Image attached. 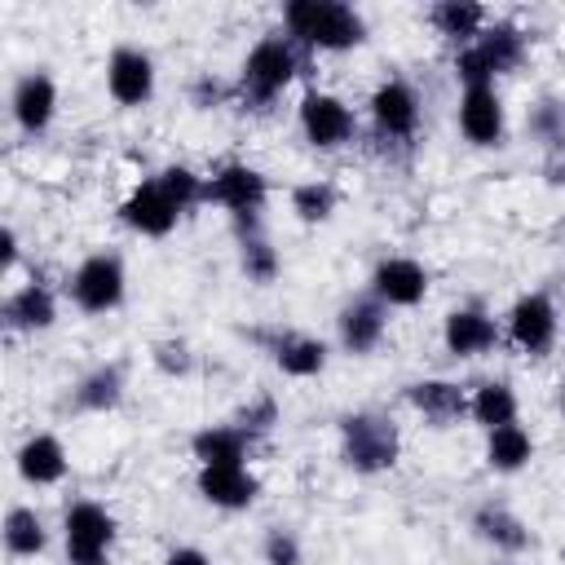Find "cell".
<instances>
[{
	"label": "cell",
	"mask_w": 565,
	"mask_h": 565,
	"mask_svg": "<svg viewBox=\"0 0 565 565\" xmlns=\"http://www.w3.org/2000/svg\"><path fill=\"white\" fill-rule=\"evenodd\" d=\"M384 335V305L380 300H353L340 313V344L349 353H371Z\"/></svg>",
	"instance_id": "19"
},
{
	"label": "cell",
	"mask_w": 565,
	"mask_h": 565,
	"mask_svg": "<svg viewBox=\"0 0 565 565\" xmlns=\"http://www.w3.org/2000/svg\"><path fill=\"white\" fill-rule=\"evenodd\" d=\"M340 441H344V463L353 472H384V468L397 463V450H402L393 419L371 415V411L344 415L340 419Z\"/></svg>",
	"instance_id": "3"
},
{
	"label": "cell",
	"mask_w": 565,
	"mask_h": 565,
	"mask_svg": "<svg viewBox=\"0 0 565 565\" xmlns=\"http://www.w3.org/2000/svg\"><path fill=\"white\" fill-rule=\"evenodd\" d=\"M53 318H57L53 291L40 287V282H26L22 291H13L4 300V322L18 327V331H44V327H53Z\"/></svg>",
	"instance_id": "21"
},
{
	"label": "cell",
	"mask_w": 565,
	"mask_h": 565,
	"mask_svg": "<svg viewBox=\"0 0 565 565\" xmlns=\"http://www.w3.org/2000/svg\"><path fill=\"white\" fill-rule=\"evenodd\" d=\"M18 472H22V481H31V486H53V481H62V477H66V450H62V441H57L53 433L26 437L22 450H18Z\"/></svg>",
	"instance_id": "17"
},
{
	"label": "cell",
	"mask_w": 565,
	"mask_h": 565,
	"mask_svg": "<svg viewBox=\"0 0 565 565\" xmlns=\"http://www.w3.org/2000/svg\"><path fill=\"white\" fill-rule=\"evenodd\" d=\"M291 207L300 221H327L335 212V190L327 181H309V185H296L291 190Z\"/></svg>",
	"instance_id": "30"
},
{
	"label": "cell",
	"mask_w": 565,
	"mask_h": 565,
	"mask_svg": "<svg viewBox=\"0 0 565 565\" xmlns=\"http://www.w3.org/2000/svg\"><path fill=\"white\" fill-rule=\"evenodd\" d=\"M71 296H75V305L84 313L115 309L119 296H124V265H119V256H106V252L102 256H88L75 269V278H71Z\"/></svg>",
	"instance_id": "6"
},
{
	"label": "cell",
	"mask_w": 565,
	"mask_h": 565,
	"mask_svg": "<svg viewBox=\"0 0 565 565\" xmlns=\"http://www.w3.org/2000/svg\"><path fill=\"white\" fill-rule=\"evenodd\" d=\"M207 199L230 207L234 216H256L265 203V177L247 163H225L212 181H207Z\"/></svg>",
	"instance_id": "11"
},
{
	"label": "cell",
	"mask_w": 565,
	"mask_h": 565,
	"mask_svg": "<svg viewBox=\"0 0 565 565\" xmlns=\"http://www.w3.org/2000/svg\"><path fill=\"white\" fill-rule=\"evenodd\" d=\"M371 291H375L380 305H419L424 291H428V274L411 256H388V260L375 265Z\"/></svg>",
	"instance_id": "13"
},
{
	"label": "cell",
	"mask_w": 565,
	"mask_h": 565,
	"mask_svg": "<svg viewBox=\"0 0 565 565\" xmlns=\"http://www.w3.org/2000/svg\"><path fill=\"white\" fill-rule=\"evenodd\" d=\"M159 185L168 190V199H172L181 212H185V207H194L199 199H207V185H203L190 168H163V172H159Z\"/></svg>",
	"instance_id": "31"
},
{
	"label": "cell",
	"mask_w": 565,
	"mask_h": 565,
	"mask_svg": "<svg viewBox=\"0 0 565 565\" xmlns=\"http://www.w3.org/2000/svg\"><path fill=\"white\" fill-rule=\"evenodd\" d=\"M521 53H525L521 31H516L512 22H494V26H486L468 49H459L455 75H459L468 88H477V84H490L494 75L512 71V66L521 62Z\"/></svg>",
	"instance_id": "2"
},
{
	"label": "cell",
	"mask_w": 565,
	"mask_h": 565,
	"mask_svg": "<svg viewBox=\"0 0 565 565\" xmlns=\"http://www.w3.org/2000/svg\"><path fill=\"white\" fill-rule=\"evenodd\" d=\"M44 521L31 512V508H13L9 516H4V547L13 552V556H35V552H44Z\"/></svg>",
	"instance_id": "28"
},
{
	"label": "cell",
	"mask_w": 565,
	"mask_h": 565,
	"mask_svg": "<svg viewBox=\"0 0 565 565\" xmlns=\"http://www.w3.org/2000/svg\"><path fill=\"white\" fill-rule=\"evenodd\" d=\"M274 362L287 371V375H318L327 366V344L313 340V335H282L274 344Z\"/></svg>",
	"instance_id": "25"
},
{
	"label": "cell",
	"mask_w": 565,
	"mask_h": 565,
	"mask_svg": "<svg viewBox=\"0 0 565 565\" xmlns=\"http://www.w3.org/2000/svg\"><path fill=\"white\" fill-rule=\"evenodd\" d=\"M243 269H247V278H256V282H269L274 278V269H278V256H274V247L265 243V238H243Z\"/></svg>",
	"instance_id": "32"
},
{
	"label": "cell",
	"mask_w": 565,
	"mask_h": 565,
	"mask_svg": "<svg viewBox=\"0 0 565 565\" xmlns=\"http://www.w3.org/2000/svg\"><path fill=\"white\" fill-rule=\"evenodd\" d=\"M194 459L203 468H225L247 459V433L243 428H203L194 433Z\"/></svg>",
	"instance_id": "23"
},
{
	"label": "cell",
	"mask_w": 565,
	"mask_h": 565,
	"mask_svg": "<svg viewBox=\"0 0 565 565\" xmlns=\"http://www.w3.org/2000/svg\"><path fill=\"white\" fill-rule=\"evenodd\" d=\"M119 393H124V371H119V366H97V371L75 388V406H84V411H106V406L119 402Z\"/></svg>",
	"instance_id": "29"
},
{
	"label": "cell",
	"mask_w": 565,
	"mask_h": 565,
	"mask_svg": "<svg viewBox=\"0 0 565 565\" xmlns=\"http://www.w3.org/2000/svg\"><path fill=\"white\" fill-rule=\"evenodd\" d=\"M508 335H512V344L525 349V353L552 349V340H556V305H552L543 291L521 296V300L512 305V313H508Z\"/></svg>",
	"instance_id": "8"
},
{
	"label": "cell",
	"mask_w": 565,
	"mask_h": 565,
	"mask_svg": "<svg viewBox=\"0 0 565 565\" xmlns=\"http://www.w3.org/2000/svg\"><path fill=\"white\" fill-rule=\"evenodd\" d=\"M53 110H57V84L44 71L22 75L18 88H13V119H18V128L22 132H44Z\"/></svg>",
	"instance_id": "15"
},
{
	"label": "cell",
	"mask_w": 565,
	"mask_h": 565,
	"mask_svg": "<svg viewBox=\"0 0 565 565\" xmlns=\"http://www.w3.org/2000/svg\"><path fill=\"white\" fill-rule=\"evenodd\" d=\"M371 115L380 124L384 137H415L419 128V97L406 79H384L371 93Z\"/></svg>",
	"instance_id": "12"
},
{
	"label": "cell",
	"mask_w": 565,
	"mask_h": 565,
	"mask_svg": "<svg viewBox=\"0 0 565 565\" xmlns=\"http://www.w3.org/2000/svg\"><path fill=\"white\" fill-rule=\"evenodd\" d=\"M406 397H411V406H415L419 415H428L433 424H450V419H459V415L468 411L463 388L450 384V380H419V384L406 388Z\"/></svg>",
	"instance_id": "20"
},
{
	"label": "cell",
	"mask_w": 565,
	"mask_h": 565,
	"mask_svg": "<svg viewBox=\"0 0 565 565\" xmlns=\"http://www.w3.org/2000/svg\"><path fill=\"white\" fill-rule=\"evenodd\" d=\"M472 525H477V534L486 539V543H494V547H508V552H521L525 543H530V530L508 512V508H499V503H486V508H477V516H472Z\"/></svg>",
	"instance_id": "26"
},
{
	"label": "cell",
	"mask_w": 565,
	"mask_h": 565,
	"mask_svg": "<svg viewBox=\"0 0 565 565\" xmlns=\"http://www.w3.org/2000/svg\"><path fill=\"white\" fill-rule=\"evenodd\" d=\"M265 561L269 565H300V543L287 530H269L265 539Z\"/></svg>",
	"instance_id": "33"
},
{
	"label": "cell",
	"mask_w": 565,
	"mask_h": 565,
	"mask_svg": "<svg viewBox=\"0 0 565 565\" xmlns=\"http://www.w3.org/2000/svg\"><path fill=\"white\" fill-rule=\"evenodd\" d=\"M163 565H212L199 547H177V552H168V561Z\"/></svg>",
	"instance_id": "34"
},
{
	"label": "cell",
	"mask_w": 565,
	"mask_h": 565,
	"mask_svg": "<svg viewBox=\"0 0 565 565\" xmlns=\"http://www.w3.org/2000/svg\"><path fill=\"white\" fill-rule=\"evenodd\" d=\"M459 128L472 146H494L503 137V102L494 93V84H477L463 88L459 97Z\"/></svg>",
	"instance_id": "14"
},
{
	"label": "cell",
	"mask_w": 565,
	"mask_h": 565,
	"mask_svg": "<svg viewBox=\"0 0 565 565\" xmlns=\"http://www.w3.org/2000/svg\"><path fill=\"white\" fill-rule=\"evenodd\" d=\"M13 256H18V238L13 230H4V265H13Z\"/></svg>",
	"instance_id": "35"
},
{
	"label": "cell",
	"mask_w": 565,
	"mask_h": 565,
	"mask_svg": "<svg viewBox=\"0 0 565 565\" xmlns=\"http://www.w3.org/2000/svg\"><path fill=\"white\" fill-rule=\"evenodd\" d=\"M119 216L137 230V234H150V238H163L172 225H177V216H181V207L168 199V190L159 185V177L154 181H141L128 199H124V207H119Z\"/></svg>",
	"instance_id": "10"
},
{
	"label": "cell",
	"mask_w": 565,
	"mask_h": 565,
	"mask_svg": "<svg viewBox=\"0 0 565 565\" xmlns=\"http://www.w3.org/2000/svg\"><path fill=\"white\" fill-rule=\"evenodd\" d=\"M468 411H472V419H477L481 428H503V424H516V397H512V388H508V384H499V380L481 384V388L472 393Z\"/></svg>",
	"instance_id": "27"
},
{
	"label": "cell",
	"mask_w": 565,
	"mask_h": 565,
	"mask_svg": "<svg viewBox=\"0 0 565 565\" xmlns=\"http://www.w3.org/2000/svg\"><path fill=\"white\" fill-rule=\"evenodd\" d=\"M282 22L309 49H353L366 35V22L340 0H291Z\"/></svg>",
	"instance_id": "1"
},
{
	"label": "cell",
	"mask_w": 565,
	"mask_h": 565,
	"mask_svg": "<svg viewBox=\"0 0 565 565\" xmlns=\"http://www.w3.org/2000/svg\"><path fill=\"white\" fill-rule=\"evenodd\" d=\"M291 75H296V49H291V40L265 35L247 53V62H243V93L252 102H269V97H278L291 84Z\"/></svg>",
	"instance_id": "4"
},
{
	"label": "cell",
	"mask_w": 565,
	"mask_h": 565,
	"mask_svg": "<svg viewBox=\"0 0 565 565\" xmlns=\"http://www.w3.org/2000/svg\"><path fill=\"white\" fill-rule=\"evenodd\" d=\"M300 128L318 150H331V146H344L353 137V110L331 93H305Z\"/></svg>",
	"instance_id": "7"
},
{
	"label": "cell",
	"mask_w": 565,
	"mask_h": 565,
	"mask_svg": "<svg viewBox=\"0 0 565 565\" xmlns=\"http://www.w3.org/2000/svg\"><path fill=\"white\" fill-rule=\"evenodd\" d=\"M499 331H494V318L481 313V309H455L446 318V349L455 358H477L486 349H494Z\"/></svg>",
	"instance_id": "18"
},
{
	"label": "cell",
	"mask_w": 565,
	"mask_h": 565,
	"mask_svg": "<svg viewBox=\"0 0 565 565\" xmlns=\"http://www.w3.org/2000/svg\"><path fill=\"white\" fill-rule=\"evenodd\" d=\"M260 481L243 468V463H225V468H199V494L216 508H247L256 499Z\"/></svg>",
	"instance_id": "16"
},
{
	"label": "cell",
	"mask_w": 565,
	"mask_h": 565,
	"mask_svg": "<svg viewBox=\"0 0 565 565\" xmlns=\"http://www.w3.org/2000/svg\"><path fill=\"white\" fill-rule=\"evenodd\" d=\"M106 88L119 106H141L154 93V62L141 49H115L106 62Z\"/></svg>",
	"instance_id": "9"
},
{
	"label": "cell",
	"mask_w": 565,
	"mask_h": 565,
	"mask_svg": "<svg viewBox=\"0 0 565 565\" xmlns=\"http://www.w3.org/2000/svg\"><path fill=\"white\" fill-rule=\"evenodd\" d=\"M534 455V441L521 424H503V428H490V441H486V463L499 468V472H516L525 468Z\"/></svg>",
	"instance_id": "24"
},
{
	"label": "cell",
	"mask_w": 565,
	"mask_h": 565,
	"mask_svg": "<svg viewBox=\"0 0 565 565\" xmlns=\"http://www.w3.org/2000/svg\"><path fill=\"white\" fill-rule=\"evenodd\" d=\"M115 543V521L102 503H71L66 508V556L71 565H106V552Z\"/></svg>",
	"instance_id": "5"
},
{
	"label": "cell",
	"mask_w": 565,
	"mask_h": 565,
	"mask_svg": "<svg viewBox=\"0 0 565 565\" xmlns=\"http://www.w3.org/2000/svg\"><path fill=\"white\" fill-rule=\"evenodd\" d=\"M433 26L446 40H459L468 49L486 31V9L472 4V0H441V4H433Z\"/></svg>",
	"instance_id": "22"
}]
</instances>
